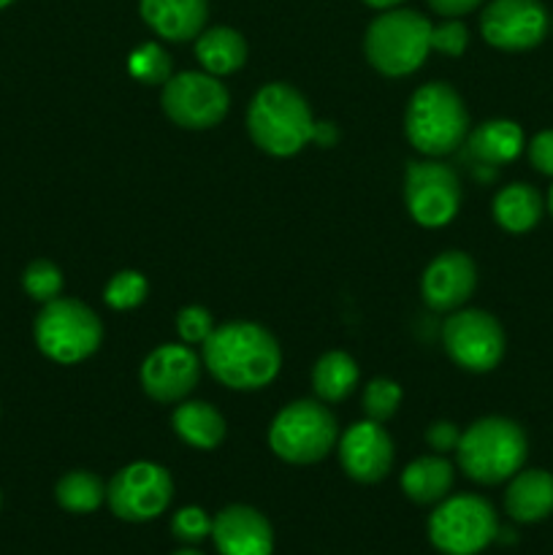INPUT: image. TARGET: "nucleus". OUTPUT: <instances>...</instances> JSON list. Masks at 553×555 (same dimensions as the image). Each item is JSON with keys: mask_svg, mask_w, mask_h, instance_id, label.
I'll return each instance as SVG.
<instances>
[{"mask_svg": "<svg viewBox=\"0 0 553 555\" xmlns=\"http://www.w3.org/2000/svg\"><path fill=\"white\" fill-rule=\"evenodd\" d=\"M475 285L477 269L470 255L459 253V249H450V253L437 255L426 266L421 280V293L423 301L434 312H453V309H459L472 296Z\"/></svg>", "mask_w": 553, "mask_h": 555, "instance_id": "17", "label": "nucleus"}, {"mask_svg": "<svg viewBox=\"0 0 553 555\" xmlns=\"http://www.w3.org/2000/svg\"><path fill=\"white\" fill-rule=\"evenodd\" d=\"M499 534L491 502L475 493L442 499L428 518V540L442 555H477Z\"/></svg>", "mask_w": 553, "mask_h": 555, "instance_id": "8", "label": "nucleus"}, {"mask_svg": "<svg viewBox=\"0 0 553 555\" xmlns=\"http://www.w3.org/2000/svg\"><path fill=\"white\" fill-rule=\"evenodd\" d=\"M363 49L380 74L407 76L421 68L432 49V25L417 11H385L369 25Z\"/></svg>", "mask_w": 553, "mask_h": 555, "instance_id": "5", "label": "nucleus"}, {"mask_svg": "<svg viewBox=\"0 0 553 555\" xmlns=\"http://www.w3.org/2000/svg\"><path fill=\"white\" fill-rule=\"evenodd\" d=\"M103 325L87 304L76 298H54L43 304L36 318L38 350L54 363L74 366L101 347Z\"/></svg>", "mask_w": 553, "mask_h": 555, "instance_id": "6", "label": "nucleus"}, {"mask_svg": "<svg viewBox=\"0 0 553 555\" xmlns=\"http://www.w3.org/2000/svg\"><path fill=\"white\" fill-rule=\"evenodd\" d=\"M173 555H204L201 551H195L193 545H188V547H182V551H177Z\"/></svg>", "mask_w": 553, "mask_h": 555, "instance_id": "39", "label": "nucleus"}, {"mask_svg": "<svg viewBox=\"0 0 553 555\" xmlns=\"http://www.w3.org/2000/svg\"><path fill=\"white\" fill-rule=\"evenodd\" d=\"M363 3H369L372 9H390V5H399L401 0H363Z\"/></svg>", "mask_w": 553, "mask_h": 555, "instance_id": "38", "label": "nucleus"}, {"mask_svg": "<svg viewBox=\"0 0 553 555\" xmlns=\"http://www.w3.org/2000/svg\"><path fill=\"white\" fill-rule=\"evenodd\" d=\"M171 423L177 437L195 450H215L226 439V417L206 401H182Z\"/></svg>", "mask_w": 553, "mask_h": 555, "instance_id": "22", "label": "nucleus"}, {"mask_svg": "<svg viewBox=\"0 0 553 555\" xmlns=\"http://www.w3.org/2000/svg\"><path fill=\"white\" fill-rule=\"evenodd\" d=\"M211 540L220 555H271L274 531L266 515L247 504H231L211 520Z\"/></svg>", "mask_w": 553, "mask_h": 555, "instance_id": "16", "label": "nucleus"}, {"mask_svg": "<svg viewBox=\"0 0 553 555\" xmlns=\"http://www.w3.org/2000/svg\"><path fill=\"white\" fill-rule=\"evenodd\" d=\"M141 388L160 404H173L193 393L201 379V363L188 345H163L141 363Z\"/></svg>", "mask_w": 553, "mask_h": 555, "instance_id": "14", "label": "nucleus"}, {"mask_svg": "<svg viewBox=\"0 0 553 555\" xmlns=\"http://www.w3.org/2000/svg\"><path fill=\"white\" fill-rule=\"evenodd\" d=\"M442 345L466 372H491L504 356V331L493 314L483 309H461L445 320Z\"/></svg>", "mask_w": 553, "mask_h": 555, "instance_id": "11", "label": "nucleus"}, {"mask_svg": "<svg viewBox=\"0 0 553 555\" xmlns=\"http://www.w3.org/2000/svg\"><path fill=\"white\" fill-rule=\"evenodd\" d=\"M493 217L510 233H526L540 222L542 198L531 184H510L493 198Z\"/></svg>", "mask_w": 553, "mask_h": 555, "instance_id": "24", "label": "nucleus"}, {"mask_svg": "<svg viewBox=\"0 0 553 555\" xmlns=\"http://www.w3.org/2000/svg\"><path fill=\"white\" fill-rule=\"evenodd\" d=\"M526 453L529 444L524 428L507 417H483L472 423L455 448L461 472L480 486H497L518 475Z\"/></svg>", "mask_w": 553, "mask_h": 555, "instance_id": "3", "label": "nucleus"}, {"mask_svg": "<svg viewBox=\"0 0 553 555\" xmlns=\"http://www.w3.org/2000/svg\"><path fill=\"white\" fill-rule=\"evenodd\" d=\"M466 41H470V33H466V27L459 20H450L432 27V49L450 54V57H461L466 49Z\"/></svg>", "mask_w": 553, "mask_h": 555, "instance_id": "33", "label": "nucleus"}, {"mask_svg": "<svg viewBox=\"0 0 553 555\" xmlns=\"http://www.w3.org/2000/svg\"><path fill=\"white\" fill-rule=\"evenodd\" d=\"M470 155L480 166L497 168L513 163L524 150V130L510 119H488L470 133Z\"/></svg>", "mask_w": 553, "mask_h": 555, "instance_id": "20", "label": "nucleus"}, {"mask_svg": "<svg viewBox=\"0 0 553 555\" xmlns=\"http://www.w3.org/2000/svg\"><path fill=\"white\" fill-rule=\"evenodd\" d=\"M404 201L417 225L442 228L459 215L461 182L453 168L445 163H410L404 179Z\"/></svg>", "mask_w": 553, "mask_h": 555, "instance_id": "12", "label": "nucleus"}, {"mask_svg": "<svg viewBox=\"0 0 553 555\" xmlns=\"http://www.w3.org/2000/svg\"><path fill=\"white\" fill-rule=\"evenodd\" d=\"M195 57L204 65L206 74L228 76L244 65L247 43H244L242 33L231 30V27H211V30L201 33L195 41Z\"/></svg>", "mask_w": 553, "mask_h": 555, "instance_id": "23", "label": "nucleus"}, {"mask_svg": "<svg viewBox=\"0 0 553 555\" xmlns=\"http://www.w3.org/2000/svg\"><path fill=\"white\" fill-rule=\"evenodd\" d=\"M177 331L179 339L188 345H204L215 331V318L204 307H184L177 314Z\"/></svg>", "mask_w": 553, "mask_h": 555, "instance_id": "32", "label": "nucleus"}, {"mask_svg": "<svg viewBox=\"0 0 553 555\" xmlns=\"http://www.w3.org/2000/svg\"><path fill=\"white\" fill-rule=\"evenodd\" d=\"M133 79L144 81V85H166L171 79V57L160 43H144L130 54L128 63Z\"/></svg>", "mask_w": 553, "mask_h": 555, "instance_id": "28", "label": "nucleus"}, {"mask_svg": "<svg viewBox=\"0 0 553 555\" xmlns=\"http://www.w3.org/2000/svg\"><path fill=\"white\" fill-rule=\"evenodd\" d=\"M428 3H432V9L442 16H461L466 14V11L475 9L480 0H428Z\"/></svg>", "mask_w": 553, "mask_h": 555, "instance_id": "36", "label": "nucleus"}, {"mask_svg": "<svg viewBox=\"0 0 553 555\" xmlns=\"http://www.w3.org/2000/svg\"><path fill=\"white\" fill-rule=\"evenodd\" d=\"M548 209H551V215H553V188H551V195H548Z\"/></svg>", "mask_w": 553, "mask_h": 555, "instance_id": "40", "label": "nucleus"}, {"mask_svg": "<svg viewBox=\"0 0 553 555\" xmlns=\"http://www.w3.org/2000/svg\"><path fill=\"white\" fill-rule=\"evenodd\" d=\"M336 128L334 122H314V133H312V141H318L320 146H331L336 141Z\"/></svg>", "mask_w": 553, "mask_h": 555, "instance_id": "37", "label": "nucleus"}, {"mask_svg": "<svg viewBox=\"0 0 553 555\" xmlns=\"http://www.w3.org/2000/svg\"><path fill=\"white\" fill-rule=\"evenodd\" d=\"M504 509L515 524H537L553 513V475L545 469H526L513 475L504 493Z\"/></svg>", "mask_w": 553, "mask_h": 555, "instance_id": "19", "label": "nucleus"}, {"mask_svg": "<svg viewBox=\"0 0 553 555\" xmlns=\"http://www.w3.org/2000/svg\"><path fill=\"white\" fill-rule=\"evenodd\" d=\"M171 534L182 545H198L211 537V518L201 507H182L171 518Z\"/></svg>", "mask_w": 553, "mask_h": 555, "instance_id": "31", "label": "nucleus"}, {"mask_svg": "<svg viewBox=\"0 0 553 555\" xmlns=\"http://www.w3.org/2000/svg\"><path fill=\"white\" fill-rule=\"evenodd\" d=\"M173 499V480L160 464L136 461L125 466L106 486L108 509L128 524L160 518Z\"/></svg>", "mask_w": 553, "mask_h": 555, "instance_id": "9", "label": "nucleus"}, {"mask_svg": "<svg viewBox=\"0 0 553 555\" xmlns=\"http://www.w3.org/2000/svg\"><path fill=\"white\" fill-rule=\"evenodd\" d=\"M453 488V466L442 455H423L401 472V491L415 504H439Z\"/></svg>", "mask_w": 553, "mask_h": 555, "instance_id": "21", "label": "nucleus"}, {"mask_svg": "<svg viewBox=\"0 0 553 555\" xmlns=\"http://www.w3.org/2000/svg\"><path fill=\"white\" fill-rule=\"evenodd\" d=\"M228 90L217 76L184 70L163 85L160 106L173 125L184 130H206L228 114Z\"/></svg>", "mask_w": 553, "mask_h": 555, "instance_id": "10", "label": "nucleus"}, {"mask_svg": "<svg viewBox=\"0 0 553 555\" xmlns=\"http://www.w3.org/2000/svg\"><path fill=\"white\" fill-rule=\"evenodd\" d=\"M480 30L491 47L524 52L548 33V14L540 0H493L480 16Z\"/></svg>", "mask_w": 553, "mask_h": 555, "instance_id": "13", "label": "nucleus"}, {"mask_svg": "<svg viewBox=\"0 0 553 555\" xmlns=\"http://www.w3.org/2000/svg\"><path fill=\"white\" fill-rule=\"evenodd\" d=\"M22 287L33 301H54L63 291V271L52 260H33L22 274Z\"/></svg>", "mask_w": 553, "mask_h": 555, "instance_id": "29", "label": "nucleus"}, {"mask_svg": "<svg viewBox=\"0 0 553 555\" xmlns=\"http://www.w3.org/2000/svg\"><path fill=\"white\" fill-rule=\"evenodd\" d=\"M529 160L537 171L553 177V130H542V133H537L531 139Z\"/></svg>", "mask_w": 553, "mask_h": 555, "instance_id": "34", "label": "nucleus"}, {"mask_svg": "<svg viewBox=\"0 0 553 555\" xmlns=\"http://www.w3.org/2000/svg\"><path fill=\"white\" fill-rule=\"evenodd\" d=\"M404 133L426 157H442L459 150L470 135V114L459 92L445 81H428L415 90L407 106Z\"/></svg>", "mask_w": 553, "mask_h": 555, "instance_id": "4", "label": "nucleus"}, {"mask_svg": "<svg viewBox=\"0 0 553 555\" xmlns=\"http://www.w3.org/2000/svg\"><path fill=\"white\" fill-rule=\"evenodd\" d=\"M14 3V0H0V9H5V5H11Z\"/></svg>", "mask_w": 553, "mask_h": 555, "instance_id": "41", "label": "nucleus"}, {"mask_svg": "<svg viewBox=\"0 0 553 555\" xmlns=\"http://www.w3.org/2000/svg\"><path fill=\"white\" fill-rule=\"evenodd\" d=\"M401 404V388L394 379L377 377L366 385L363 390V412H366L369 421L385 423L396 415Z\"/></svg>", "mask_w": 553, "mask_h": 555, "instance_id": "30", "label": "nucleus"}, {"mask_svg": "<svg viewBox=\"0 0 553 555\" xmlns=\"http://www.w3.org/2000/svg\"><path fill=\"white\" fill-rule=\"evenodd\" d=\"M249 139L274 157H291L312 141L314 119L298 90L274 81L255 92L247 108Z\"/></svg>", "mask_w": 553, "mask_h": 555, "instance_id": "2", "label": "nucleus"}, {"mask_svg": "<svg viewBox=\"0 0 553 555\" xmlns=\"http://www.w3.org/2000/svg\"><path fill=\"white\" fill-rule=\"evenodd\" d=\"M204 363L217 383L233 390H260L280 374L282 352L263 325L226 323L204 341Z\"/></svg>", "mask_w": 553, "mask_h": 555, "instance_id": "1", "label": "nucleus"}, {"mask_svg": "<svg viewBox=\"0 0 553 555\" xmlns=\"http://www.w3.org/2000/svg\"><path fill=\"white\" fill-rule=\"evenodd\" d=\"M339 442L334 415L320 401H293L271 421L269 448L287 464H318Z\"/></svg>", "mask_w": 553, "mask_h": 555, "instance_id": "7", "label": "nucleus"}, {"mask_svg": "<svg viewBox=\"0 0 553 555\" xmlns=\"http://www.w3.org/2000/svg\"><path fill=\"white\" fill-rule=\"evenodd\" d=\"M459 439H461L459 426H453V423H448V421L434 423V426L426 431V442L432 444L439 455L448 453V450L459 448Z\"/></svg>", "mask_w": 553, "mask_h": 555, "instance_id": "35", "label": "nucleus"}, {"mask_svg": "<svg viewBox=\"0 0 553 555\" xmlns=\"http://www.w3.org/2000/svg\"><path fill=\"white\" fill-rule=\"evenodd\" d=\"M206 0H141L146 25L168 41H190L206 25Z\"/></svg>", "mask_w": 553, "mask_h": 555, "instance_id": "18", "label": "nucleus"}, {"mask_svg": "<svg viewBox=\"0 0 553 555\" xmlns=\"http://www.w3.org/2000/svg\"><path fill=\"white\" fill-rule=\"evenodd\" d=\"M146 293H150V285H146V276L141 271H117V274L108 280L106 291H103V301L108 304L117 312H125V309H136L144 304Z\"/></svg>", "mask_w": 553, "mask_h": 555, "instance_id": "27", "label": "nucleus"}, {"mask_svg": "<svg viewBox=\"0 0 553 555\" xmlns=\"http://www.w3.org/2000/svg\"><path fill=\"white\" fill-rule=\"evenodd\" d=\"M342 469L363 486L385 480L394 466V439L383 423L363 421L347 428L339 439Z\"/></svg>", "mask_w": 553, "mask_h": 555, "instance_id": "15", "label": "nucleus"}, {"mask_svg": "<svg viewBox=\"0 0 553 555\" xmlns=\"http://www.w3.org/2000/svg\"><path fill=\"white\" fill-rule=\"evenodd\" d=\"M358 385V363L352 361L347 352H325L323 358H318L312 369V388L314 396L320 401H329V404H336V401L347 399V396L356 390Z\"/></svg>", "mask_w": 553, "mask_h": 555, "instance_id": "25", "label": "nucleus"}, {"mask_svg": "<svg viewBox=\"0 0 553 555\" xmlns=\"http://www.w3.org/2000/svg\"><path fill=\"white\" fill-rule=\"evenodd\" d=\"M54 499H57L60 507L65 513L74 515H90L106 502V486L98 475L92 472H68L65 477H60V482L54 486Z\"/></svg>", "mask_w": 553, "mask_h": 555, "instance_id": "26", "label": "nucleus"}]
</instances>
